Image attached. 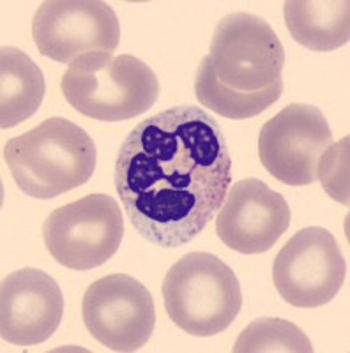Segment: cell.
Returning <instances> with one entry per match:
<instances>
[{
  "instance_id": "obj_1",
  "label": "cell",
  "mask_w": 350,
  "mask_h": 353,
  "mask_svg": "<svg viewBox=\"0 0 350 353\" xmlns=\"http://www.w3.org/2000/svg\"><path fill=\"white\" fill-rule=\"evenodd\" d=\"M115 189L142 239L175 249L198 237L232 185L223 128L198 106H172L142 121L121 145Z\"/></svg>"
},
{
  "instance_id": "obj_2",
  "label": "cell",
  "mask_w": 350,
  "mask_h": 353,
  "mask_svg": "<svg viewBox=\"0 0 350 353\" xmlns=\"http://www.w3.org/2000/svg\"><path fill=\"white\" fill-rule=\"evenodd\" d=\"M4 159L27 196L50 200L80 188L96 170L90 134L62 117H52L6 143Z\"/></svg>"
},
{
  "instance_id": "obj_3",
  "label": "cell",
  "mask_w": 350,
  "mask_h": 353,
  "mask_svg": "<svg viewBox=\"0 0 350 353\" xmlns=\"http://www.w3.org/2000/svg\"><path fill=\"white\" fill-rule=\"evenodd\" d=\"M62 94L81 115L101 122L142 115L159 96L153 69L133 55L96 52L71 62L61 81Z\"/></svg>"
},
{
  "instance_id": "obj_4",
  "label": "cell",
  "mask_w": 350,
  "mask_h": 353,
  "mask_svg": "<svg viewBox=\"0 0 350 353\" xmlns=\"http://www.w3.org/2000/svg\"><path fill=\"white\" fill-rule=\"evenodd\" d=\"M163 299L170 320L197 337L222 334L242 307L235 272L204 251L184 254L170 267L163 281Z\"/></svg>"
},
{
  "instance_id": "obj_5",
  "label": "cell",
  "mask_w": 350,
  "mask_h": 353,
  "mask_svg": "<svg viewBox=\"0 0 350 353\" xmlns=\"http://www.w3.org/2000/svg\"><path fill=\"white\" fill-rule=\"evenodd\" d=\"M207 57L217 81L235 92L283 83V44L264 18L250 12H232L217 21Z\"/></svg>"
},
{
  "instance_id": "obj_6",
  "label": "cell",
  "mask_w": 350,
  "mask_h": 353,
  "mask_svg": "<svg viewBox=\"0 0 350 353\" xmlns=\"http://www.w3.org/2000/svg\"><path fill=\"white\" fill-rule=\"evenodd\" d=\"M124 219L108 194L94 193L53 210L43 225V241L55 261L71 270L105 265L121 248Z\"/></svg>"
},
{
  "instance_id": "obj_7",
  "label": "cell",
  "mask_w": 350,
  "mask_h": 353,
  "mask_svg": "<svg viewBox=\"0 0 350 353\" xmlns=\"http://www.w3.org/2000/svg\"><path fill=\"white\" fill-rule=\"evenodd\" d=\"M347 261L333 233L308 226L295 233L273 263V281L280 297L294 307L326 305L342 290Z\"/></svg>"
},
{
  "instance_id": "obj_8",
  "label": "cell",
  "mask_w": 350,
  "mask_h": 353,
  "mask_svg": "<svg viewBox=\"0 0 350 353\" xmlns=\"http://www.w3.org/2000/svg\"><path fill=\"white\" fill-rule=\"evenodd\" d=\"M81 318L94 339L112 352H137L154 332L153 295L126 274H110L85 290Z\"/></svg>"
},
{
  "instance_id": "obj_9",
  "label": "cell",
  "mask_w": 350,
  "mask_h": 353,
  "mask_svg": "<svg viewBox=\"0 0 350 353\" xmlns=\"http://www.w3.org/2000/svg\"><path fill=\"white\" fill-rule=\"evenodd\" d=\"M333 145V132L317 106L289 105L258 134L262 166L286 185L317 182L318 161Z\"/></svg>"
},
{
  "instance_id": "obj_10",
  "label": "cell",
  "mask_w": 350,
  "mask_h": 353,
  "mask_svg": "<svg viewBox=\"0 0 350 353\" xmlns=\"http://www.w3.org/2000/svg\"><path fill=\"white\" fill-rule=\"evenodd\" d=\"M32 37L41 55L71 64L87 53L115 52L121 43V25L106 2L50 0L34 14Z\"/></svg>"
},
{
  "instance_id": "obj_11",
  "label": "cell",
  "mask_w": 350,
  "mask_h": 353,
  "mask_svg": "<svg viewBox=\"0 0 350 353\" xmlns=\"http://www.w3.org/2000/svg\"><path fill=\"white\" fill-rule=\"evenodd\" d=\"M289 226L286 200L258 179L235 182L216 217L220 241L241 254L267 253Z\"/></svg>"
},
{
  "instance_id": "obj_12",
  "label": "cell",
  "mask_w": 350,
  "mask_h": 353,
  "mask_svg": "<svg viewBox=\"0 0 350 353\" xmlns=\"http://www.w3.org/2000/svg\"><path fill=\"white\" fill-rule=\"evenodd\" d=\"M64 316V295L52 276L25 267L2 279L0 336L17 346L48 341Z\"/></svg>"
},
{
  "instance_id": "obj_13",
  "label": "cell",
  "mask_w": 350,
  "mask_h": 353,
  "mask_svg": "<svg viewBox=\"0 0 350 353\" xmlns=\"http://www.w3.org/2000/svg\"><path fill=\"white\" fill-rule=\"evenodd\" d=\"M283 12L290 36L311 52H331L349 43V0H290Z\"/></svg>"
},
{
  "instance_id": "obj_14",
  "label": "cell",
  "mask_w": 350,
  "mask_h": 353,
  "mask_svg": "<svg viewBox=\"0 0 350 353\" xmlns=\"http://www.w3.org/2000/svg\"><path fill=\"white\" fill-rule=\"evenodd\" d=\"M46 85L39 65L14 46L0 50V128L21 124L39 110Z\"/></svg>"
},
{
  "instance_id": "obj_15",
  "label": "cell",
  "mask_w": 350,
  "mask_h": 353,
  "mask_svg": "<svg viewBox=\"0 0 350 353\" xmlns=\"http://www.w3.org/2000/svg\"><path fill=\"white\" fill-rule=\"evenodd\" d=\"M283 83L260 90V92H235L217 81L209 57H204L195 74V94L202 106L213 110L217 115L242 121L260 115L280 99Z\"/></svg>"
},
{
  "instance_id": "obj_16",
  "label": "cell",
  "mask_w": 350,
  "mask_h": 353,
  "mask_svg": "<svg viewBox=\"0 0 350 353\" xmlns=\"http://www.w3.org/2000/svg\"><path fill=\"white\" fill-rule=\"evenodd\" d=\"M311 353L310 339L298 325L282 318H258L237 337L233 353Z\"/></svg>"
},
{
  "instance_id": "obj_17",
  "label": "cell",
  "mask_w": 350,
  "mask_h": 353,
  "mask_svg": "<svg viewBox=\"0 0 350 353\" xmlns=\"http://www.w3.org/2000/svg\"><path fill=\"white\" fill-rule=\"evenodd\" d=\"M349 141L345 137L336 145H331L318 161V181L333 200L349 205Z\"/></svg>"
}]
</instances>
